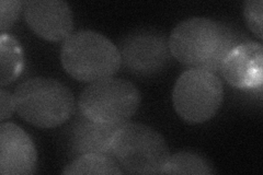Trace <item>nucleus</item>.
<instances>
[{
  "mask_svg": "<svg viewBox=\"0 0 263 175\" xmlns=\"http://www.w3.org/2000/svg\"><path fill=\"white\" fill-rule=\"evenodd\" d=\"M37 152L30 136L18 125H0V173L23 175L35 172Z\"/></svg>",
  "mask_w": 263,
  "mask_h": 175,
  "instance_id": "9b49d317",
  "label": "nucleus"
},
{
  "mask_svg": "<svg viewBox=\"0 0 263 175\" xmlns=\"http://www.w3.org/2000/svg\"><path fill=\"white\" fill-rule=\"evenodd\" d=\"M23 14L29 28L46 41H65L72 33L73 14L66 2L30 0L23 3Z\"/></svg>",
  "mask_w": 263,
  "mask_h": 175,
  "instance_id": "1a4fd4ad",
  "label": "nucleus"
},
{
  "mask_svg": "<svg viewBox=\"0 0 263 175\" xmlns=\"http://www.w3.org/2000/svg\"><path fill=\"white\" fill-rule=\"evenodd\" d=\"M262 0H249L243 3V16L247 26L259 40H262Z\"/></svg>",
  "mask_w": 263,
  "mask_h": 175,
  "instance_id": "2eb2a0df",
  "label": "nucleus"
},
{
  "mask_svg": "<svg viewBox=\"0 0 263 175\" xmlns=\"http://www.w3.org/2000/svg\"><path fill=\"white\" fill-rule=\"evenodd\" d=\"M242 42L228 24L202 16L181 21L169 35L171 55L180 64L215 73L229 52Z\"/></svg>",
  "mask_w": 263,
  "mask_h": 175,
  "instance_id": "f257e3e1",
  "label": "nucleus"
},
{
  "mask_svg": "<svg viewBox=\"0 0 263 175\" xmlns=\"http://www.w3.org/2000/svg\"><path fill=\"white\" fill-rule=\"evenodd\" d=\"M262 64V45L252 41H245L229 52L218 71L234 88L261 90L263 82Z\"/></svg>",
  "mask_w": 263,
  "mask_h": 175,
  "instance_id": "9d476101",
  "label": "nucleus"
},
{
  "mask_svg": "<svg viewBox=\"0 0 263 175\" xmlns=\"http://www.w3.org/2000/svg\"><path fill=\"white\" fill-rule=\"evenodd\" d=\"M0 47H2V87L9 85L19 77L23 68L22 49L12 36L2 34L0 36Z\"/></svg>",
  "mask_w": 263,
  "mask_h": 175,
  "instance_id": "4468645a",
  "label": "nucleus"
},
{
  "mask_svg": "<svg viewBox=\"0 0 263 175\" xmlns=\"http://www.w3.org/2000/svg\"><path fill=\"white\" fill-rule=\"evenodd\" d=\"M13 96L20 118L40 128H53L67 122L76 108L71 91L53 78L24 80Z\"/></svg>",
  "mask_w": 263,
  "mask_h": 175,
  "instance_id": "7ed1b4c3",
  "label": "nucleus"
},
{
  "mask_svg": "<svg viewBox=\"0 0 263 175\" xmlns=\"http://www.w3.org/2000/svg\"><path fill=\"white\" fill-rule=\"evenodd\" d=\"M214 168L206 158L192 151H181L170 155L162 174H214Z\"/></svg>",
  "mask_w": 263,
  "mask_h": 175,
  "instance_id": "ddd939ff",
  "label": "nucleus"
},
{
  "mask_svg": "<svg viewBox=\"0 0 263 175\" xmlns=\"http://www.w3.org/2000/svg\"><path fill=\"white\" fill-rule=\"evenodd\" d=\"M141 100V92L134 83L110 77L90 83L82 90L77 106L92 121L123 125L136 113Z\"/></svg>",
  "mask_w": 263,
  "mask_h": 175,
  "instance_id": "39448f33",
  "label": "nucleus"
},
{
  "mask_svg": "<svg viewBox=\"0 0 263 175\" xmlns=\"http://www.w3.org/2000/svg\"><path fill=\"white\" fill-rule=\"evenodd\" d=\"M23 10V3L19 0H2L0 2V30L2 34L9 30Z\"/></svg>",
  "mask_w": 263,
  "mask_h": 175,
  "instance_id": "dca6fc26",
  "label": "nucleus"
},
{
  "mask_svg": "<svg viewBox=\"0 0 263 175\" xmlns=\"http://www.w3.org/2000/svg\"><path fill=\"white\" fill-rule=\"evenodd\" d=\"M118 161L111 154L89 153L73 159L63 174H122Z\"/></svg>",
  "mask_w": 263,
  "mask_h": 175,
  "instance_id": "f8f14e48",
  "label": "nucleus"
},
{
  "mask_svg": "<svg viewBox=\"0 0 263 175\" xmlns=\"http://www.w3.org/2000/svg\"><path fill=\"white\" fill-rule=\"evenodd\" d=\"M65 132L67 151L73 159L89 154H111L113 138L122 125H110L92 121L77 106Z\"/></svg>",
  "mask_w": 263,
  "mask_h": 175,
  "instance_id": "6e6552de",
  "label": "nucleus"
},
{
  "mask_svg": "<svg viewBox=\"0 0 263 175\" xmlns=\"http://www.w3.org/2000/svg\"><path fill=\"white\" fill-rule=\"evenodd\" d=\"M223 100V82L215 72L203 69L183 71L172 92L177 114L190 124H201L214 118Z\"/></svg>",
  "mask_w": 263,
  "mask_h": 175,
  "instance_id": "423d86ee",
  "label": "nucleus"
},
{
  "mask_svg": "<svg viewBox=\"0 0 263 175\" xmlns=\"http://www.w3.org/2000/svg\"><path fill=\"white\" fill-rule=\"evenodd\" d=\"M111 155L123 173L162 174L170 152L159 131L141 123H125L115 134Z\"/></svg>",
  "mask_w": 263,
  "mask_h": 175,
  "instance_id": "20e7f679",
  "label": "nucleus"
},
{
  "mask_svg": "<svg viewBox=\"0 0 263 175\" xmlns=\"http://www.w3.org/2000/svg\"><path fill=\"white\" fill-rule=\"evenodd\" d=\"M15 111L14 96L4 87L0 90V120L4 123Z\"/></svg>",
  "mask_w": 263,
  "mask_h": 175,
  "instance_id": "f3484780",
  "label": "nucleus"
},
{
  "mask_svg": "<svg viewBox=\"0 0 263 175\" xmlns=\"http://www.w3.org/2000/svg\"><path fill=\"white\" fill-rule=\"evenodd\" d=\"M117 47L121 67L136 77L157 76L172 60L169 38L154 29L132 30L119 40Z\"/></svg>",
  "mask_w": 263,
  "mask_h": 175,
  "instance_id": "0eeeda50",
  "label": "nucleus"
},
{
  "mask_svg": "<svg viewBox=\"0 0 263 175\" xmlns=\"http://www.w3.org/2000/svg\"><path fill=\"white\" fill-rule=\"evenodd\" d=\"M61 63L70 77L89 83L113 77L121 68L117 45L90 30L73 32L63 42Z\"/></svg>",
  "mask_w": 263,
  "mask_h": 175,
  "instance_id": "f03ea898",
  "label": "nucleus"
}]
</instances>
